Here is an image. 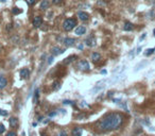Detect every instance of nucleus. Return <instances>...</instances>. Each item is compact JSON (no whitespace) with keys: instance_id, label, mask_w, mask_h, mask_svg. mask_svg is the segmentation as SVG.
<instances>
[{"instance_id":"a211bd4d","label":"nucleus","mask_w":155,"mask_h":136,"mask_svg":"<svg viewBox=\"0 0 155 136\" xmlns=\"http://www.w3.org/2000/svg\"><path fill=\"white\" fill-rule=\"evenodd\" d=\"M60 88H61V82L60 81H55L53 83V85H52V89L53 91H58Z\"/></svg>"},{"instance_id":"9d476101","label":"nucleus","mask_w":155,"mask_h":136,"mask_svg":"<svg viewBox=\"0 0 155 136\" xmlns=\"http://www.w3.org/2000/svg\"><path fill=\"white\" fill-rule=\"evenodd\" d=\"M64 49H61L60 47H52L51 49V52H52V55L55 56V55H58V54H62L64 53Z\"/></svg>"},{"instance_id":"ea45409f","label":"nucleus","mask_w":155,"mask_h":136,"mask_svg":"<svg viewBox=\"0 0 155 136\" xmlns=\"http://www.w3.org/2000/svg\"><path fill=\"white\" fill-rule=\"evenodd\" d=\"M154 50H155V49H154Z\"/></svg>"},{"instance_id":"412c9836","label":"nucleus","mask_w":155,"mask_h":136,"mask_svg":"<svg viewBox=\"0 0 155 136\" xmlns=\"http://www.w3.org/2000/svg\"><path fill=\"white\" fill-rule=\"evenodd\" d=\"M12 13H13L14 15H16V14L21 13V11L18 10V8H13V9H12Z\"/></svg>"},{"instance_id":"58836bf2","label":"nucleus","mask_w":155,"mask_h":136,"mask_svg":"<svg viewBox=\"0 0 155 136\" xmlns=\"http://www.w3.org/2000/svg\"><path fill=\"white\" fill-rule=\"evenodd\" d=\"M22 136H26V135H25V133H22Z\"/></svg>"},{"instance_id":"aec40b11","label":"nucleus","mask_w":155,"mask_h":136,"mask_svg":"<svg viewBox=\"0 0 155 136\" xmlns=\"http://www.w3.org/2000/svg\"><path fill=\"white\" fill-rule=\"evenodd\" d=\"M154 51H155L154 49H148V50L145 52V55H146V56H149V55H151L152 53H154Z\"/></svg>"},{"instance_id":"f8f14e48","label":"nucleus","mask_w":155,"mask_h":136,"mask_svg":"<svg viewBox=\"0 0 155 136\" xmlns=\"http://www.w3.org/2000/svg\"><path fill=\"white\" fill-rule=\"evenodd\" d=\"M82 133H83V130H82V128H80V127H77V128H74L73 130H72L71 134H72V136H82Z\"/></svg>"},{"instance_id":"423d86ee","label":"nucleus","mask_w":155,"mask_h":136,"mask_svg":"<svg viewBox=\"0 0 155 136\" xmlns=\"http://www.w3.org/2000/svg\"><path fill=\"white\" fill-rule=\"evenodd\" d=\"M9 124H10L11 128L13 129H17L18 128V119H17L16 117H11L10 119H9Z\"/></svg>"},{"instance_id":"2f4dec72","label":"nucleus","mask_w":155,"mask_h":136,"mask_svg":"<svg viewBox=\"0 0 155 136\" xmlns=\"http://www.w3.org/2000/svg\"><path fill=\"white\" fill-rule=\"evenodd\" d=\"M98 4H99V5H105V2L101 1V0H99V1H98Z\"/></svg>"},{"instance_id":"bb28decb","label":"nucleus","mask_w":155,"mask_h":136,"mask_svg":"<svg viewBox=\"0 0 155 136\" xmlns=\"http://www.w3.org/2000/svg\"><path fill=\"white\" fill-rule=\"evenodd\" d=\"M53 59H54V56L53 55H51V56H49V59H48V65H50L52 62H53Z\"/></svg>"},{"instance_id":"0eeeda50","label":"nucleus","mask_w":155,"mask_h":136,"mask_svg":"<svg viewBox=\"0 0 155 136\" xmlns=\"http://www.w3.org/2000/svg\"><path fill=\"white\" fill-rule=\"evenodd\" d=\"M86 33V28L84 26H79V27L75 28V34L78 36H82Z\"/></svg>"},{"instance_id":"a878e982","label":"nucleus","mask_w":155,"mask_h":136,"mask_svg":"<svg viewBox=\"0 0 155 136\" xmlns=\"http://www.w3.org/2000/svg\"><path fill=\"white\" fill-rule=\"evenodd\" d=\"M58 136H68V134H67V132H66V131H64V130H63V131H61V132H60Z\"/></svg>"},{"instance_id":"f3484780","label":"nucleus","mask_w":155,"mask_h":136,"mask_svg":"<svg viewBox=\"0 0 155 136\" xmlns=\"http://www.w3.org/2000/svg\"><path fill=\"white\" fill-rule=\"evenodd\" d=\"M48 7H49V1H48V0H43L42 3H40V5H39V9L44 11V10H46V9H48Z\"/></svg>"},{"instance_id":"c9c22d12","label":"nucleus","mask_w":155,"mask_h":136,"mask_svg":"<svg viewBox=\"0 0 155 136\" xmlns=\"http://www.w3.org/2000/svg\"><path fill=\"white\" fill-rule=\"evenodd\" d=\"M32 124H33V127H36V126H37V122H33Z\"/></svg>"},{"instance_id":"7ed1b4c3","label":"nucleus","mask_w":155,"mask_h":136,"mask_svg":"<svg viewBox=\"0 0 155 136\" xmlns=\"http://www.w3.org/2000/svg\"><path fill=\"white\" fill-rule=\"evenodd\" d=\"M78 68L82 71H89L90 69V66H89V63L87 62L86 60H81L78 62Z\"/></svg>"},{"instance_id":"393cba45","label":"nucleus","mask_w":155,"mask_h":136,"mask_svg":"<svg viewBox=\"0 0 155 136\" xmlns=\"http://www.w3.org/2000/svg\"><path fill=\"white\" fill-rule=\"evenodd\" d=\"M5 132V128L3 124H0V134H3V133Z\"/></svg>"},{"instance_id":"dca6fc26","label":"nucleus","mask_w":155,"mask_h":136,"mask_svg":"<svg viewBox=\"0 0 155 136\" xmlns=\"http://www.w3.org/2000/svg\"><path fill=\"white\" fill-rule=\"evenodd\" d=\"M134 29V25L132 24V22H125L124 24V27H123V30L124 31H132Z\"/></svg>"},{"instance_id":"f257e3e1","label":"nucleus","mask_w":155,"mask_h":136,"mask_svg":"<svg viewBox=\"0 0 155 136\" xmlns=\"http://www.w3.org/2000/svg\"><path fill=\"white\" fill-rule=\"evenodd\" d=\"M124 121V116L121 113H109L97 123V129L103 132L114 131L119 129Z\"/></svg>"},{"instance_id":"c85d7f7f","label":"nucleus","mask_w":155,"mask_h":136,"mask_svg":"<svg viewBox=\"0 0 155 136\" xmlns=\"http://www.w3.org/2000/svg\"><path fill=\"white\" fill-rule=\"evenodd\" d=\"M61 1H62V0H52V3H53V4H58V3H61Z\"/></svg>"},{"instance_id":"f704fd0d","label":"nucleus","mask_w":155,"mask_h":136,"mask_svg":"<svg viewBox=\"0 0 155 136\" xmlns=\"http://www.w3.org/2000/svg\"><path fill=\"white\" fill-rule=\"evenodd\" d=\"M79 49L82 50V49H83V45H79Z\"/></svg>"},{"instance_id":"72a5a7b5","label":"nucleus","mask_w":155,"mask_h":136,"mask_svg":"<svg viewBox=\"0 0 155 136\" xmlns=\"http://www.w3.org/2000/svg\"><path fill=\"white\" fill-rule=\"evenodd\" d=\"M140 50H141V47H139L138 49H137V51H136V53L138 54V53H140Z\"/></svg>"},{"instance_id":"4c0bfd02","label":"nucleus","mask_w":155,"mask_h":136,"mask_svg":"<svg viewBox=\"0 0 155 136\" xmlns=\"http://www.w3.org/2000/svg\"><path fill=\"white\" fill-rule=\"evenodd\" d=\"M153 35L155 36V29H154V30H153Z\"/></svg>"},{"instance_id":"2eb2a0df","label":"nucleus","mask_w":155,"mask_h":136,"mask_svg":"<svg viewBox=\"0 0 155 136\" xmlns=\"http://www.w3.org/2000/svg\"><path fill=\"white\" fill-rule=\"evenodd\" d=\"M78 57H77V55H70V56H68V57H66L65 60H64V64L65 65H68V64H70V63H72L74 60H77Z\"/></svg>"},{"instance_id":"ddd939ff","label":"nucleus","mask_w":155,"mask_h":136,"mask_svg":"<svg viewBox=\"0 0 155 136\" xmlns=\"http://www.w3.org/2000/svg\"><path fill=\"white\" fill-rule=\"evenodd\" d=\"M7 85H8V80L5 79V77L0 74V89L5 88V86H7Z\"/></svg>"},{"instance_id":"cd10ccee","label":"nucleus","mask_w":155,"mask_h":136,"mask_svg":"<svg viewBox=\"0 0 155 136\" xmlns=\"http://www.w3.org/2000/svg\"><path fill=\"white\" fill-rule=\"evenodd\" d=\"M7 136H17V134L15 132H13V131H11V132H9L8 134H7Z\"/></svg>"},{"instance_id":"9b49d317","label":"nucleus","mask_w":155,"mask_h":136,"mask_svg":"<svg viewBox=\"0 0 155 136\" xmlns=\"http://www.w3.org/2000/svg\"><path fill=\"white\" fill-rule=\"evenodd\" d=\"M29 76H30V70L28 68H22L20 70V77H21V79H28Z\"/></svg>"},{"instance_id":"6ab92c4d","label":"nucleus","mask_w":155,"mask_h":136,"mask_svg":"<svg viewBox=\"0 0 155 136\" xmlns=\"http://www.w3.org/2000/svg\"><path fill=\"white\" fill-rule=\"evenodd\" d=\"M38 96H39V89L36 88V91L34 92V102H37V101H38Z\"/></svg>"},{"instance_id":"4468645a","label":"nucleus","mask_w":155,"mask_h":136,"mask_svg":"<svg viewBox=\"0 0 155 136\" xmlns=\"http://www.w3.org/2000/svg\"><path fill=\"white\" fill-rule=\"evenodd\" d=\"M91 60H92L93 63H98L99 61L101 60L100 53H98V52H93V53H91Z\"/></svg>"},{"instance_id":"f03ea898","label":"nucleus","mask_w":155,"mask_h":136,"mask_svg":"<svg viewBox=\"0 0 155 136\" xmlns=\"http://www.w3.org/2000/svg\"><path fill=\"white\" fill-rule=\"evenodd\" d=\"M77 27V20L74 18H67L64 20L63 22V29L67 32H69V31L73 30V29Z\"/></svg>"},{"instance_id":"6e6552de","label":"nucleus","mask_w":155,"mask_h":136,"mask_svg":"<svg viewBox=\"0 0 155 136\" xmlns=\"http://www.w3.org/2000/svg\"><path fill=\"white\" fill-rule=\"evenodd\" d=\"M78 17H79V19H80L81 21H86V20H88L89 15L86 12L80 11V12H78Z\"/></svg>"},{"instance_id":"5701e85b","label":"nucleus","mask_w":155,"mask_h":136,"mask_svg":"<svg viewBox=\"0 0 155 136\" xmlns=\"http://www.w3.org/2000/svg\"><path fill=\"white\" fill-rule=\"evenodd\" d=\"M26 2H27V3L29 4V5H33L35 2H36V0H25Z\"/></svg>"},{"instance_id":"c756f323","label":"nucleus","mask_w":155,"mask_h":136,"mask_svg":"<svg viewBox=\"0 0 155 136\" xmlns=\"http://www.w3.org/2000/svg\"><path fill=\"white\" fill-rule=\"evenodd\" d=\"M55 115H56V112H51V113H49V117H54Z\"/></svg>"},{"instance_id":"1a4fd4ad","label":"nucleus","mask_w":155,"mask_h":136,"mask_svg":"<svg viewBox=\"0 0 155 136\" xmlns=\"http://www.w3.org/2000/svg\"><path fill=\"white\" fill-rule=\"evenodd\" d=\"M43 24V18H42V16H36V17H34V19H33V26L35 28H39L40 26H42Z\"/></svg>"},{"instance_id":"39448f33","label":"nucleus","mask_w":155,"mask_h":136,"mask_svg":"<svg viewBox=\"0 0 155 136\" xmlns=\"http://www.w3.org/2000/svg\"><path fill=\"white\" fill-rule=\"evenodd\" d=\"M63 43L65 44L66 47H72V46H74V44L77 43V40L74 38H72V37H66V38H64Z\"/></svg>"},{"instance_id":"20e7f679","label":"nucleus","mask_w":155,"mask_h":136,"mask_svg":"<svg viewBox=\"0 0 155 136\" xmlns=\"http://www.w3.org/2000/svg\"><path fill=\"white\" fill-rule=\"evenodd\" d=\"M85 45L87 46V47H90V48L96 46V38L92 34H90V35L85 39Z\"/></svg>"},{"instance_id":"473e14b6","label":"nucleus","mask_w":155,"mask_h":136,"mask_svg":"<svg viewBox=\"0 0 155 136\" xmlns=\"http://www.w3.org/2000/svg\"><path fill=\"white\" fill-rule=\"evenodd\" d=\"M12 29V25H8V27H7V30L9 31V30H11Z\"/></svg>"},{"instance_id":"4be33fe9","label":"nucleus","mask_w":155,"mask_h":136,"mask_svg":"<svg viewBox=\"0 0 155 136\" xmlns=\"http://www.w3.org/2000/svg\"><path fill=\"white\" fill-rule=\"evenodd\" d=\"M63 103H64V104H70V105H74L73 101H70V100H64Z\"/></svg>"},{"instance_id":"b1692460","label":"nucleus","mask_w":155,"mask_h":136,"mask_svg":"<svg viewBox=\"0 0 155 136\" xmlns=\"http://www.w3.org/2000/svg\"><path fill=\"white\" fill-rule=\"evenodd\" d=\"M0 116H8V112L4 109H0Z\"/></svg>"},{"instance_id":"7c9ffc66","label":"nucleus","mask_w":155,"mask_h":136,"mask_svg":"<svg viewBox=\"0 0 155 136\" xmlns=\"http://www.w3.org/2000/svg\"><path fill=\"white\" fill-rule=\"evenodd\" d=\"M146 37H147V34H146V33H144L141 36H140V38H139V39H140V40H142V39H145Z\"/></svg>"},{"instance_id":"e433bc0d","label":"nucleus","mask_w":155,"mask_h":136,"mask_svg":"<svg viewBox=\"0 0 155 136\" xmlns=\"http://www.w3.org/2000/svg\"><path fill=\"white\" fill-rule=\"evenodd\" d=\"M101 73H104V74H105V73H106V70H102Z\"/></svg>"}]
</instances>
